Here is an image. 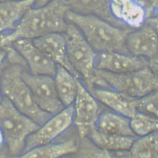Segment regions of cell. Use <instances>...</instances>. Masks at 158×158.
I'll return each instance as SVG.
<instances>
[{"mask_svg":"<svg viewBox=\"0 0 158 158\" xmlns=\"http://www.w3.org/2000/svg\"><path fill=\"white\" fill-rule=\"evenodd\" d=\"M7 57L0 72V90L17 110L41 126L51 116L41 110L34 100L30 89L22 77L27 69L25 60L12 46L7 49Z\"/></svg>","mask_w":158,"mask_h":158,"instance_id":"obj_1","label":"cell"},{"mask_svg":"<svg viewBox=\"0 0 158 158\" xmlns=\"http://www.w3.org/2000/svg\"><path fill=\"white\" fill-rule=\"evenodd\" d=\"M62 0H52L40 7H32L13 31L7 33L11 45L18 39L33 40L46 34L64 33L68 25L69 11Z\"/></svg>","mask_w":158,"mask_h":158,"instance_id":"obj_2","label":"cell"},{"mask_svg":"<svg viewBox=\"0 0 158 158\" xmlns=\"http://www.w3.org/2000/svg\"><path fill=\"white\" fill-rule=\"evenodd\" d=\"M68 23L76 26L96 53L116 51L129 54L126 41L131 30L115 25L93 15L79 14L69 11Z\"/></svg>","mask_w":158,"mask_h":158,"instance_id":"obj_3","label":"cell"},{"mask_svg":"<svg viewBox=\"0 0 158 158\" xmlns=\"http://www.w3.org/2000/svg\"><path fill=\"white\" fill-rule=\"evenodd\" d=\"M39 127L2 96L0 101V128L4 136L7 152L10 156L20 157L22 155L27 138Z\"/></svg>","mask_w":158,"mask_h":158,"instance_id":"obj_4","label":"cell"},{"mask_svg":"<svg viewBox=\"0 0 158 158\" xmlns=\"http://www.w3.org/2000/svg\"><path fill=\"white\" fill-rule=\"evenodd\" d=\"M94 87L106 88L140 99L158 88V76L148 66L126 73L95 70Z\"/></svg>","mask_w":158,"mask_h":158,"instance_id":"obj_5","label":"cell"},{"mask_svg":"<svg viewBox=\"0 0 158 158\" xmlns=\"http://www.w3.org/2000/svg\"><path fill=\"white\" fill-rule=\"evenodd\" d=\"M68 61L89 90L94 87L96 52L76 26L69 23L63 33Z\"/></svg>","mask_w":158,"mask_h":158,"instance_id":"obj_6","label":"cell"},{"mask_svg":"<svg viewBox=\"0 0 158 158\" xmlns=\"http://www.w3.org/2000/svg\"><path fill=\"white\" fill-rule=\"evenodd\" d=\"M22 77L41 110L54 115L65 108L57 92L54 77L33 74L28 69L23 71Z\"/></svg>","mask_w":158,"mask_h":158,"instance_id":"obj_7","label":"cell"},{"mask_svg":"<svg viewBox=\"0 0 158 158\" xmlns=\"http://www.w3.org/2000/svg\"><path fill=\"white\" fill-rule=\"evenodd\" d=\"M73 124V105L51 116L39 129L31 134L26 141L23 153L35 147L54 142Z\"/></svg>","mask_w":158,"mask_h":158,"instance_id":"obj_8","label":"cell"},{"mask_svg":"<svg viewBox=\"0 0 158 158\" xmlns=\"http://www.w3.org/2000/svg\"><path fill=\"white\" fill-rule=\"evenodd\" d=\"M73 106V124L77 128L79 137L86 138L95 127L100 112L98 100L80 80Z\"/></svg>","mask_w":158,"mask_h":158,"instance_id":"obj_9","label":"cell"},{"mask_svg":"<svg viewBox=\"0 0 158 158\" xmlns=\"http://www.w3.org/2000/svg\"><path fill=\"white\" fill-rule=\"evenodd\" d=\"M11 46L25 60L31 73L54 77L57 65L37 48L32 40L18 39L12 42Z\"/></svg>","mask_w":158,"mask_h":158,"instance_id":"obj_10","label":"cell"},{"mask_svg":"<svg viewBox=\"0 0 158 158\" xmlns=\"http://www.w3.org/2000/svg\"><path fill=\"white\" fill-rule=\"evenodd\" d=\"M126 45L129 54L148 62L158 53V33L145 23L128 33Z\"/></svg>","mask_w":158,"mask_h":158,"instance_id":"obj_11","label":"cell"},{"mask_svg":"<svg viewBox=\"0 0 158 158\" xmlns=\"http://www.w3.org/2000/svg\"><path fill=\"white\" fill-rule=\"evenodd\" d=\"M110 12L122 28H138L146 23L147 10L140 0H109Z\"/></svg>","mask_w":158,"mask_h":158,"instance_id":"obj_12","label":"cell"},{"mask_svg":"<svg viewBox=\"0 0 158 158\" xmlns=\"http://www.w3.org/2000/svg\"><path fill=\"white\" fill-rule=\"evenodd\" d=\"M95 69L112 73L138 71L148 66V62L139 57L116 51L96 53Z\"/></svg>","mask_w":158,"mask_h":158,"instance_id":"obj_13","label":"cell"},{"mask_svg":"<svg viewBox=\"0 0 158 158\" xmlns=\"http://www.w3.org/2000/svg\"><path fill=\"white\" fill-rule=\"evenodd\" d=\"M89 91L98 101L113 112L129 118L137 112V99L106 88L94 87Z\"/></svg>","mask_w":158,"mask_h":158,"instance_id":"obj_14","label":"cell"},{"mask_svg":"<svg viewBox=\"0 0 158 158\" xmlns=\"http://www.w3.org/2000/svg\"><path fill=\"white\" fill-rule=\"evenodd\" d=\"M32 40L37 48L43 51L57 65L66 68L80 79L79 75L73 70L68 61L66 42L64 33H54L46 34Z\"/></svg>","mask_w":158,"mask_h":158,"instance_id":"obj_15","label":"cell"},{"mask_svg":"<svg viewBox=\"0 0 158 158\" xmlns=\"http://www.w3.org/2000/svg\"><path fill=\"white\" fill-rule=\"evenodd\" d=\"M36 1L16 0L0 2V33L13 31Z\"/></svg>","mask_w":158,"mask_h":158,"instance_id":"obj_16","label":"cell"},{"mask_svg":"<svg viewBox=\"0 0 158 158\" xmlns=\"http://www.w3.org/2000/svg\"><path fill=\"white\" fill-rule=\"evenodd\" d=\"M95 127L108 134L137 138L131 127L130 118L111 110L100 113Z\"/></svg>","mask_w":158,"mask_h":158,"instance_id":"obj_17","label":"cell"},{"mask_svg":"<svg viewBox=\"0 0 158 158\" xmlns=\"http://www.w3.org/2000/svg\"><path fill=\"white\" fill-rule=\"evenodd\" d=\"M62 1L70 11L79 14L96 16L112 23L115 25L122 28L119 24L116 21L111 14L109 0Z\"/></svg>","mask_w":158,"mask_h":158,"instance_id":"obj_18","label":"cell"},{"mask_svg":"<svg viewBox=\"0 0 158 158\" xmlns=\"http://www.w3.org/2000/svg\"><path fill=\"white\" fill-rule=\"evenodd\" d=\"M57 92L65 108L73 105L76 98L80 79L66 68L57 65L54 77Z\"/></svg>","mask_w":158,"mask_h":158,"instance_id":"obj_19","label":"cell"},{"mask_svg":"<svg viewBox=\"0 0 158 158\" xmlns=\"http://www.w3.org/2000/svg\"><path fill=\"white\" fill-rule=\"evenodd\" d=\"M87 138L100 149L112 154L129 151L136 138L102 133L94 127Z\"/></svg>","mask_w":158,"mask_h":158,"instance_id":"obj_20","label":"cell"},{"mask_svg":"<svg viewBox=\"0 0 158 158\" xmlns=\"http://www.w3.org/2000/svg\"><path fill=\"white\" fill-rule=\"evenodd\" d=\"M79 144L75 138H70L60 143L52 142L30 150L23 153L21 158H59L76 154Z\"/></svg>","mask_w":158,"mask_h":158,"instance_id":"obj_21","label":"cell"},{"mask_svg":"<svg viewBox=\"0 0 158 158\" xmlns=\"http://www.w3.org/2000/svg\"><path fill=\"white\" fill-rule=\"evenodd\" d=\"M129 152L133 158H158V131L136 138Z\"/></svg>","mask_w":158,"mask_h":158,"instance_id":"obj_22","label":"cell"},{"mask_svg":"<svg viewBox=\"0 0 158 158\" xmlns=\"http://www.w3.org/2000/svg\"><path fill=\"white\" fill-rule=\"evenodd\" d=\"M130 124L137 138L158 131V120L138 112L130 118Z\"/></svg>","mask_w":158,"mask_h":158,"instance_id":"obj_23","label":"cell"},{"mask_svg":"<svg viewBox=\"0 0 158 158\" xmlns=\"http://www.w3.org/2000/svg\"><path fill=\"white\" fill-rule=\"evenodd\" d=\"M137 112L158 120V88L137 99Z\"/></svg>","mask_w":158,"mask_h":158,"instance_id":"obj_24","label":"cell"},{"mask_svg":"<svg viewBox=\"0 0 158 158\" xmlns=\"http://www.w3.org/2000/svg\"><path fill=\"white\" fill-rule=\"evenodd\" d=\"M82 143L79 144V149L76 154L80 157L111 158L113 154L104 150L102 149L91 141L87 137L81 138Z\"/></svg>","mask_w":158,"mask_h":158,"instance_id":"obj_25","label":"cell"},{"mask_svg":"<svg viewBox=\"0 0 158 158\" xmlns=\"http://www.w3.org/2000/svg\"><path fill=\"white\" fill-rule=\"evenodd\" d=\"M145 6L148 12V19L158 11V0H140Z\"/></svg>","mask_w":158,"mask_h":158,"instance_id":"obj_26","label":"cell"},{"mask_svg":"<svg viewBox=\"0 0 158 158\" xmlns=\"http://www.w3.org/2000/svg\"><path fill=\"white\" fill-rule=\"evenodd\" d=\"M148 67L158 76V53L148 61Z\"/></svg>","mask_w":158,"mask_h":158,"instance_id":"obj_27","label":"cell"},{"mask_svg":"<svg viewBox=\"0 0 158 158\" xmlns=\"http://www.w3.org/2000/svg\"><path fill=\"white\" fill-rule=\"evenodd\" d=\"M146 23L152 26L158 34V11L154 15L149 17L146 21Z\"/></svg>","mask_w":158,"mask_h":158,"instance_id":"obj_28","label":"cell"},{"mask_svg":"<svg viewBox=\"0 0 158 158\" xmlns=\"http://www.w3.org/2000/svg\"><path fill=\"white\" fill-rule=\"evenodd\" d=\"M7 49L6 48H0V72L1 70V68L2 67L3 63L5 62L7 57ZM2 96L1 94V90H0V101L1 100Z\"/></svg>","mask_w":158,"mask_h":158,"instance_id":"obj_29","label":"cell"},{"mask_svg":"<svg viewBox=\"0 0 158 158\" xmlns=\"http://www.w3.org/2000/svg\"><path fill=\"white\" fill-rule=\"evenodd\" d=\"M6 34L7 33H0V48H6L10 46L6 38Z\"/></svg>","mask_w":158,"mask_h":158,"instance_id":"obj_30","label":"cell"},{"mask_svg":"<svg viewBox=\"0 0 158 158\" xmlns=\"http://www.w3.org/2000/svg\"><path fill=\"white\" fill-rule=\"evenodd\" d=\"M52 0H36L34 4V7H40L45 5L46 3L50 2Z\"/></svg>","mask_w":158,"mask_h":158,"instance_id":"obj_31","label":"cell"},{"mask_svg":"<svg viewBox=\"0 0 158 158\" xmlns=\"http://www.w3.org/2000/svg\"><path fill=\"white\" fill-rule=\"evenodd\" d=\"M5 145V141L3 133L0 128V150L2 149L3 147Z\"/></svg>","mask_w":158,"mask_h":158,"instance_id":"obj_32","label":"cell"},{"mask_svg":"<svg viewBox=\"0 0 158 158\" xmlns=\"http://www.w3.org/2000/svg\"><path fill=\"white\" fill-rule=\"evenodd\" d=\"M16 1V0H0V2H3L6 1Z\"/></svg>","mask_w":158,"mask_h":158,"instance_id":"obj_33","label":"cell"}]
</instances>
